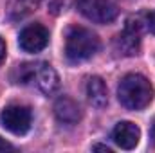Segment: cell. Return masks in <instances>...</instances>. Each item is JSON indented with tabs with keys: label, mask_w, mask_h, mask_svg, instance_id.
I'll use <instances>...</instances> for the list:
<instances>
[{
	"label": "cell",
	"mask_w": 155,
	"mask_h": 153,
	"mask_svg": "<svg viewBox=\"0 0 155 153\" xmlns=\"http://www.w3.org/2000/svg\"><path fill=\"white\" fill-rule=\"evenodd\" d=\"M13 83L16 85H33L41 94L49 96L60 86V77L49 63H22L13 70Z\"/></svg>",
	"instance_id": "obj_1"
},
{
	"label": "cell",
	"mask_w": 155,
	"mask_h": 153,
	"mask_svg": "<svg viewBox=\"0 0 155 153\" xmlns=\"http://www.w3.org/2000/svg\"><path fill=\"white\" fill-rule=\"evenodd\" d=\"M152 83L141 74H128L121 79L117 86V97L128 110H143L153 99Z\"/></svg>",
	"instance_id": "obj_2"
},
{
	"label": "cell",
	"mask_w": 155,
	"mask_h": 153,
	"mask_svg": "<svg viewBox=\"0 0 155 153\" xmlns=\"http://www.w3.org/2000/svg\"><path fill=\"white\" fill-rule=\"evenodd\" d=\"M99 50V38L87 27L74 25L65 36V56L71 63H81Z\"/></svg>",
	"instance_id": "obj_3"
},
{
	"label": "cell",
	"mask_w": 155,
	"mask_h": 153,
	"mask_svg": "<svg viewBox=\"0 0 155 153\" xmlns=\"http://www.w3.org/2000/svg\"><path fill=\"white\" fill-rule=\"evenodd\" d=\"M144 29V16H130L126 20V25L123 33H119L116 38V49L123 56H135L141 50V36Z\"/></svg>",
	"instance_id": "obj_4"
},
{
	"label": "cell",
	"mask_w": 155,
	"mask_h": 153,
	"mask_svg": "<svg viewBox=\"0 0 155 153\" xmlns=\"http://www.w3.org/2000/svg\"><path fill=\"white\" fill-rule=\"evenodd\" d=\"M78 11L96 24H110L117 18V5L112 0H76Z\"/></svg>",
	"instance_id": "obj_5"
},
{
	"label": "cell",
	"mask_w": 155,
	"mask_h": 153,
	"mask_svg": "<svg viewBox=\"0 0 155 153\" xmlns=\"http://www.w3.org/2000/svg\"><path fill=\"white\" fill-rule=\"evenodd\" d=\"M0 121L2 126L15 133V135H25L31 130L33 124V114L27 106L22 105H9L4 108V112L0 114Z\"/></svg>",
	"instance_id": "obj_6"
},
{
	"label": "cell",
	"mask_w": 155,
	"mask_h": 153,
	"mask_svg": "<svg viewBox=\"0 0 155 153\" xmlns=\"http://www.w3.org/2000/svg\"><path fill=\"white\" fill-rule=\"evenodd\" d=\"M47 43H49V31L41 24H31L24 27L18 36V45L25 52H33V54L43 50Z\"/></svg>",
	"instance_id": "obj_7"
},
{
	"label": "cell",
	"mask_w": 155,
	"mask_h": 153,
	"mask_svg": "<svg viewBox=\"0 0 155 153\" xmlns=\"http://www.w3.org/2000/svg\"><path fill=\"white\" fill-rule=\"evenodd\" d=\"M112 139L119 148L123 150H134L137 144H139V139H141V130L130 122V121H121L117 122L116 128L112 130Z\"/></svg>",
	"instance_id": "obj_8"
},
{
	"label": "cell",
	"mask_w": 155,
	"mask_h": 153,
	"mask_svg": "<svg viewBox=\"0 0 155 153\" xmlns=\"http://www.w3.org/2000/svg\"><path fill=\"white\" fill-rule=\"evenodd\" d=\"M54 115L60 122L63 124H76L78 121L81 119V108L74 99L61 96L60 99H56L54 103Z\"/></svg>",
	"instance_id": "obj_9"
},
{
	"label": "cell",
	"mask_w": 155,
	"mask_h": 153,
	"mask_svg": "<svg viewBox=\"0 0 155 153\" xmlns=\"http://www.w3.org/2000/svg\"><path fill=\"white\" fill-rule=\"evenodd\" d=\"M87 97L90 101L92 106L96 108H105L107 103H108V90H107V85L101 77L94 76L88 79L87 83Z\"/></svg>",
	"instance_id": "obj_10"
},
{
	"label": "cell",
	"mask_w": 155,
	"mask_h": 153,
	"mask_svg": "<svg viewBox=\"0 0 155 153\" xmlns=\"http://www.w3.org/2000/svg\"><path fill=\"white\" fill-rule=\"evenodd\" d=\"M40 2L41 0H16V7H18V11H20V7L25 9V11H31V9H35L38 5Z\"/></svg>",
	"instance_id": "obj_11"
},
{
	"label": "cell",
	"mask_w": 155,
	"mask_h": 153,
	"mask_svg": "<svg viewBox=\"0 0 155 153\" xmlns=\"http://www.w3.org/2000/svg\"><path fill=\"white\" fill-rule=\"evenodd\" d=\"M144 27L155 34V11H150L144 15Z\"/></svg>",
	"instance_id": "obj_12"
},
{
	"label": "cell",
	"mask_w": 155,
	"mask_h": 153,
	"mask_svg": "<svg viewBox=\"0 0 155 153\" xmlns=\"http://www.w3.org/2000/svg\"><path fill=\"white\" fill-rule=\"evenodd\" d=\"M13 150H15V146L11 142H7L5 139L0 137V151H13Z\"/></svg>",
	"instance_id": "obj_13"
},
{
	"label": "cell",
	"mask_w": 155,
	"mask_h": 153,
	"mask_svg": "<svg viewBox=\"0 0 155 153\" xmlns=\"http://www.w3.org/2000/svg\"><path fill=\"white\" fill-rule=\"evenodd\" d=\"M4 58H5V43H4V40L0 38V63H2Z\"/></svg>",
	"instance_id": "obj_14"
},
{
	"label": "cell",
	"mask_w": 155,
	"mask_h": 153,
	"mask_svg": "<svg viewBox=\"0 0 155 153\" xmlns=\"http://www.w3.org/2000/svg\"><path fill=\"white\" fill-rule=\"evenodd\" d=\"M92 150H103V151H108V153L112 151L107 144H94V146H92Z\"/></svg>",
	"instance_id": "obj_15"
},
{
	"label": "cell",
	"mask_w": 155,
	"mask_h": 153,
	"mask_svg": "<svg viewBox=\"0 0 155 153\" xmlns=\"http://www.w3.org/2000/svg\"><path fill=\"white\" fill-rule=\"evenodd\" d=\"M152 141H153V144H155V119H153V122H152Z\"/></svg>",
	"instance_id": "obj_16"
}]
</instances>
